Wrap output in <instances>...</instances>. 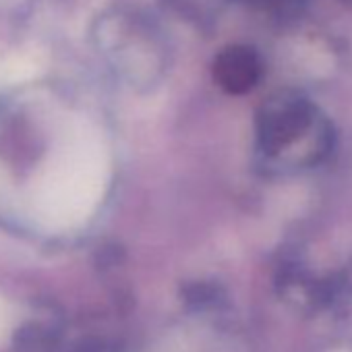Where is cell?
Listing matches in <instances>:
<instances>
[{
  "mask_svg": "<svg viewBox=\"0 0 352 352\" xmlns=\"http://www.w3.org/2000/svg\"><path fill=\"white\" fill-rule=\"evenodd\" d=\"M11 327H13V315H11V309H9V305H7L3 298H0V342L9 338Z\"/></svg>",
  "mask_w": 352,
  "mask_h": 352,
  "instance_id": "cell-3",
  "label": "cell"
},
{
  "mask_svg": "<svg viewBox=\"0 0 352 352\" xmlns=\"http://www.w3.org/2000/svg\"><path fill=\"white\" fill-rule=\"evenodd\" d=\"M259 58L251 48L232 46L216 60V77L220 85L232 94H245L255 87L259 79Z\"/></svg>",
  "mask_w": 352,
  "mask_h": 352,
  "instance_id": "cell-2",
  "label": "cell"
},
{
  "mask_svg": "<svg viewBox=\"0 0 352 352\" xmlns=\"http://www.w3.org/2000/svg\"><path fill=\"white\" fill-rule=\"evenodd\" d=\"M311 124V106L305 100H284L270 104L259 120L263 149L276 153L296 141Z\"/></svg>",
  "mask_w": 352,
  "mask_h": 352,
  "instance_id": "cell-1",
  "label": "cell"
}]
</instances>
